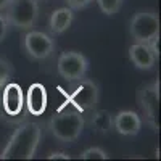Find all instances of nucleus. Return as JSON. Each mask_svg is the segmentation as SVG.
Masks as SVG:
<instances>
[{
  "mask_svg": "<svg viewBox=\"0 0 161 161\" xmlns=\"http://www.w3.org/2000/svg\"><path fill=\"white\" fill-rule=\"evenodd\" d=\"M42 139V124L36 121H24L8 139L0 159H32Z\"/></svg>",
  "mask_w": 161,
  "mask_h": 161,
  "instance_id": "obj_1",
  "label": "nucleus"
},
{
  "mask_svg": "<svg viewBox=\"0 0 161 161\" xmlns=\"http://www.w3.org/2000/svg\"><path fill=\"white\" fill-rule=\"evenodd\" d=\"M86 119L82 113L58 108L48 121V130L60 143H74L84 132Z\"/></svg>",
  "mask_w": 161,
  "mask_h": 161,
  "instance_id": "obj_2",
  "label": "nucleus"
},
{
  "mask_svg": "<svg viewBox=\"0 0 161 161\" xmlns=\"http://www.w3.org/2000/svg\"><path fill=\"white\" fill-rule=\"evenodd\" d=\"M8 26L21 31H29L39 21L40 2L39 0H10L2 11Z\"/></svg>",
  "mask_w": 161,
  "mask_h": 161,
  "instance_id": "obj_3",
  "label": "nucleus"
},
{
  "mask_svg": "<svg viewBox=\"0 0 161 161\" xmlns=\"http://www.w3.org/2000/svg\"><path fill=\"white\" fill-rule=\"evenodd\" d=\"M73 87L66 103H71L79 113H89L97 108L100 102V87L93 80L82 77L73 80Z\"/></svg>",
  "mask_w": 161,
  "mask_h": 161,
  "instance_id": "obj_4",
  "label": "nucleus"
},
{
  "mask_svg": "<svg viewBox=\"0 0 161 161\" xmlns=\"http://www.w3.org/2000/svg\"><path fill=\"white\" fill-rule=\"evenodd\" d=\"M137 103L145 121L153 132L159 130L158 123V106H159V80H155L152 84H145L137 92Z\"/></svg>",
  "mask_w": 161,
  "mask_h": 161,
  "instance_id": "obj_5",
  "label": "nucleus"
},
{
  "mask_svg": "<svg viewBox=\"0 0 161 161\" xmlns=\"http://www.w3.org/2000/svg\"><path fill=\"white\" fill-rule=\"evenodd\" d=\"M129 32L134 42L148 44L159 36V16L155 10H140L132 16L129 23Z\"/></svg>",
  "mask_w": 161,
  "mask_h": 161,
  "instance_id": "obj_6",
  "label": "nucleus"
},
{
  "mask_svg": "<svg viewBox=\"0 0 161 161\" xmlns=\"http://www.w3.org/2000/svg\"><path fill=\"white\" fill-rule=\"evenodd\" d=\"M21 47L31 60L42 61V60H47L48 57H52V53L55 52L57 45H55V40H53L52 36H48L42 31L29 29L23 36Z\"/></svg>",
  "mask_w": 161,
  "mask_h": 161,
  "instance_id": "obj_7",
  "label": "nucleus"
},
{
  "mask_svg": "<svg viewBox=\"0 0 161 161\" xmlns=\"http://www.w3.org/2000/svg\"><path fill=\"white\" fill-rule=\"evenodd\" d=\"M57 71L64 80L73 82V80L86 77L89 71V60L86 58V55L74 50L63 52L57 61Z\"/></svg>",
  "mask_w": 161,
  "mask_h": 161,
  "instance_id": "obj_8",
  "label": "nucleus"
},
{
  "mask_svg": "<svg viewBox=\"0 0 161 161\" xmlns=\"http://www.w3.org/2000/svg\"><path fill=\"white\" fill-rule=\"evenodd\" d=\"M143 121L140 114L132 110H123L116 116H113V129L124 137H136L142 130Z\"/></svg>",
  "mask_w": 161,
  "mask_h": 161,
  "instance_id": "obj_9",
  "label": "nucleus"
},
{
  "mask_svg": "<svg viewBox=\"0 0 161 161\" xmlns=\"http://www.w3.org/2000/svg\"><path fill=\"white\" fill-rule=\"evenodd\" d=\"M2 106L8 116H19L24 106L23 89L15 82H7L2 92Z\"/></svg>",
  "mask_w": 161,
  "mask_h": 161,
  "instance_id": "obj_10",
  "label": "nucleus"
},
{
  "mask_svg": "<svg viewBox=\"0 0 161 161\" xmlns=\"http://www.w3.org/2000/svg\"><path fill=\"white\" fill-rule=\"evenodd\" d=\"M48 103V97H47V90L40 82H34L29 86L28 92H26V100L24 105L28 108V113L32 116H40L44 114L45 108Z\"/></svg>",
  "mask_w": 161,
  "mask_h": 161,
  "instance_id": "obj_11",
  "label": "nucleus"
},
{
  "mask_svg": "<svg viewBox=\"0 0 161 161\" xmlns=\"http://www.w3.org/2000/svg\"><path fill=\"white\" fill-rule=\"evenodd\" d=\"M127 53H129V60L132 61V64L142 71L152 69L158 60L155 57V53L152 52V48L148 47V44H143V42H134L129 47Z\"/></svg>",
  "mask_w": 161,
  "mask_h": 161,
  "instance_id": "obj_12",
  "label": "nucleus"
},
{
  "mask_svg": "<svg viewBox=\"0 0 161 161\" xmlns=\"http://www.w3.org/2000/svg\"><path fill=\"white\" fill-rule=\"evenodd\" d=\"M74 21V11L68 7L57 8L48 18V31L52 36H60L66 32Z\"/></svg>",
  "mask_w": 161,
  "mask_h": 161,
  "instance_id": "obj_13",
  "label": "nucleus"
},
{
  "mask_svg": "<svg viewBox=\"0 0 161 161\" xmlns=\"http://www.w3.org/2000/svg\"><path fill=\"white\" fill-rule=\"evenodd\" d=\"M90 124L95 132L106 136L113 130V114L106 110H97L90 118Z\"/></svg>",
  "mask_w": 161,
  "mask_h": 161,
  "instance_id": "obj_14",
  "label": "nucleus"
},
{
  "mask_svg": "<svg viewBox=\"0 0 161 161\" xmlns=\"http://www.w3.org/2000/svg\"><path fill=\"white\" fill-rule=\"evenodd\" d=\"M95 2H97V5H98V8H100V11L103 13V15L113 16L121 10L124 0H95Z\"/></svg>",
  "mask_w": 161,
  "mask_h": 161,
  "instance_id": "obj_15",
  "label": "nucleus"
},
{
  "mask_svg": "<svg viewBox=\"0 0 161 161\" xmlns=\"http://www.w3.org/2000/svg\"><path fill=\"white\" fill-rule=\"evenodd\" d=\"M80 159H108L110 155L100 147H89L79 155Z\"/></svg>",
  "mask_w": 161,
  "mask_h": 161,
  "instance_id": "obj_16",
  "label": "nucleus"
},
{
  "mask_svg": "<svg viewBox=\"0 0 161 161\" xmlns=\"http://www.w3.org/2000/svg\"><path fill=\"white\" fill-rule=\"evenodd\" d=\"M13 76V66L8 60L0 58V90L3 89L7 82H10V79Z\"/></svg>",
  "mask_w": 161,
  "mask_h": 161,
  "instance_id": "obj_17",
  "label": "nucleus"
},
{
  "mask_svg": "<svg viewBox=\"0 0 161 161\" xmlns=\"http://www.w3.org/2000/svg\"><path fill=\"white\" fill-rule=\"evenodd\" d=\"M68 8H71L73 11H79V10H84L87 8L93 0H64Z\"/></svg>",
  "mask_w": 161,
  "mask_h": 161,
  "instance_id": "obj_18",
  "label": "nucleus"
},
{
  "mask_svg": "<svg viewBox=\"0 0 161 161\" xmlns=\"http://www.w3.org/2000/svg\"><path fill=\"white\" fill-rule=\"evenodd\" d=\"M8 23H7V19H5V16H3V13L0 11V42H3V39L7 37V34H8Z\"/></svg>",
  "mask_w": 161,
  "mask_h": 161,
  "instance_id": "obj_19",
  "label": "nucleus"
},
{
  "mask_svg": "<svg viewBox=\"0 0 161 161\" xmlns=\"http://www.w3.org/2000/svg\"><path fill=\"white\" fill-rule=\"evenodd\" d=\"M148 47L152 48V52L155 53V57L158 58L159 57V36H156V37H153L150 42H148Z\"/></svg>",
  "mask_w": 161,
  "mask_h": 161,
  "instance_id": "obj_20",
  "label": "nucleus"
},
{
  "mask_svg": "<svg viewBox=\"0 0 161 161\" xmlns=\"http://www.w3.org/2000/svg\"><path fill=\"white\" fill-rule=\"evenodd\" d=\"M48 159H71V156L68 153H64V152H53L47 156Z\"/></svg>",
  "mask_w": 161,
  "mask_h": 161,
  "instance_id": "obj_21",
  "label": "nucleus"
},
{
  "mask_svg": "<svg viewBox=\"0 0 161 161\" xmlns=\"http://www.w3.org/2000/svg\"><path fill=\"white\" fill-rule=\"evenodd\" d=\"M8 3H10V0H0V11H3Z\"/></svg>",
  "mask_w": 161,
  "mask_h": 161,
  "instance_id": "obj_22",
  "label": "nucleus"
},
{
  "mask_svg": "<svg viewBox=\"0 0 161 161\" xmlns=\"http://www.w3.org/2000/svg\"><path fill=\"white\" fill-rule=\"evenodd\" d=\"M39 2H50V0H39Z\"/></svg>",
  "mask_w": 161,
  "mask_h": 161,
  "instance_id": "obj_23",
  "label": "nucleus"
}]
</instances>
